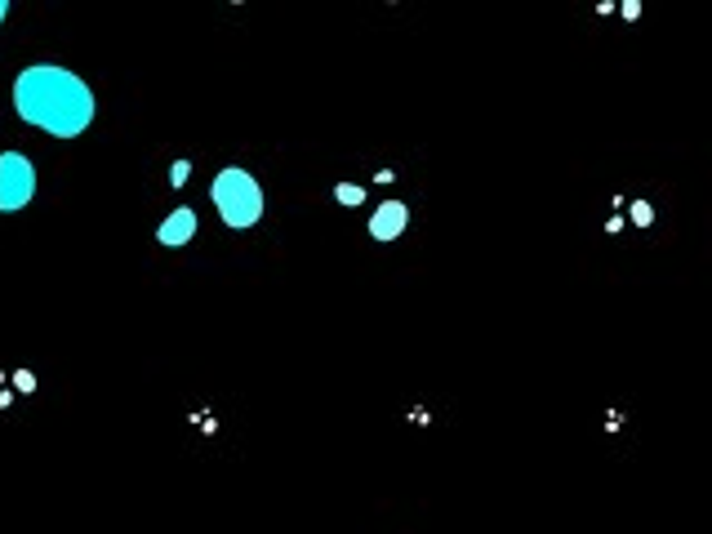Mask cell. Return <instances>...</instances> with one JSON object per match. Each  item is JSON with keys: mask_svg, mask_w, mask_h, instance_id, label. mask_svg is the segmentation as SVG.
Returning a JSON list of instances; mask_svg holds the SVG:
<instances>
[{"mask_svg": "<svg viewBox=\"0 0 712 534\" xmlns=\"http://www.w3.org/2000/svg\"><path fill=\"white\" fill-rule=\"evenodd\" d=\"M14 107L27 125L45 130L49 138H81L94 125V89L76 72L58 63H32L14 81Z\"/></svg>", "mask_w": 712, "mask_h": 534, "instance_id": "cell-1", "label": "cell"}, {"mask_svg": "<svg viewBox=\"0 0 712 534\" xmlns=\"http://www.w3.org/2000/svg\"><path fill=\"white\" fill-rule=\"evenodd\" d=\"M210 201L227 227H254L263 219V187H259V178L250 170H241V165H227V170L214 174Z\"/></svg>", "mask_w": 712, "mask_h": 534, "instance_id": "cell-2", "label": "cell"}, {"mask_svg": "<svg viewBox=\"0 0 712 534\" xmlns=\"http://www.w3.org/2000/svg\"><path fill=\"white\" fill-rule=\"evenodd\" d=\"M36 196V165L23 152H0V214L27 210Z\"/></svg>", "mask_w": 712, "mask_h": 534, "instance_id": "cell-3", "label": "cell"}, {"mask_svg": "<svg viewBox=\"0 0 712 534\" xmlns=\"http://www.w3.org/2000/svg\"><path fill=\"white\" fill-rule=\"evenodd\" d=\"M405 223H410V205L383 201L379 210L370 214V236H374V241H397V236L405 232Z\"/></svg>", "mask_w": 712, "mask_h": 534, "instance_id": "cell-4", "label": "cell"}, {"mask_svg": "<svg viewBox=\"0 0 712 534\" xmlns=\"http://www.w3.org/2000/svg\"><path fill=\"white\" fill-rule=\"evenodd\" d=\"M196 236V210H187V205H178L174 214H165V223L156 227V241L178 250V245H187Z\"/></svg>", "mask_w": 712, "mask_h": 534, "instance_id": "cell-5", "label": "cell"}, {"mask_svg": "<svg viewBox=\"0 0 712 534\" xmlns=\"http://www.w3.org/2000/svg\"><path fill=\"white\" fill-rule=\"evenodd\" d=\"M334 201H339V205H365V187L339 183V187H334Z\"/></svg>", "mask_w": 712, "mask_h": 534, "instance_id": "cell-6", "label": "cell"}, {"mask_svg": "<svg viewBox=\"0 0 712 534\" xmlns=\"http://www.w3.org/2000/svg\"><path fill=\"white\" fill-rule=\"evenodd\" d=\"M187 174H192V161H174V165H170V183H174V187H183Z\"/></svg>", "mask_w": 712, "mask_h": 534, "instance_id": "cell-7", "label": "cell"}, {"mask_svg": "<svg viewBox=\"0 0 712 534\" xmlns=\"http://www.w3.org/2000/svg\"><path fill=\"white\" fill-rule=\"evenodd\" d=\"M650 219H655V210H650L646 201H637V205H632V223H641V227H646Z\"/></svg>", "mask_w": 712, "mask_h": 534, "instance_id": "cell-8", "label": "cell"}, {"mask_svg": "<svg viewBox=\"0 0 712 534\" xmlns=\"http://www.w3.org/2000/svg\"><path fill=\"white\" fill-rule=\"evenodd\" d=\"M5 18H9V0H0V23H5Z\"/></svg>", "mask_w": 712, "mask_h": 534, "instance_id": "cell-9", "label": "cell"}]
</instances>
